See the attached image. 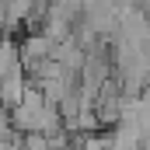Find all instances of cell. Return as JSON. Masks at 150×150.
I'll list each match as a JSON object with an SVG mask.
<instances>
[{
	"label": "cell",
	"mask_w": 150,
	"mask_h": 150,
	"mask_svg": "<svg viewBox=\"0 0 150 150\" xmlns=\"http://www.w3.org/2000/svg\"><path fill=\"white\" fill-rule=\"evenodd\" d=\"M25 91H28V77L21 70V63L7 74V80L0 84V105H4V112H11V108H18L21 101H25Z\"/></svg>",
	"instance_id": "cell-1"
}]
</instances>
